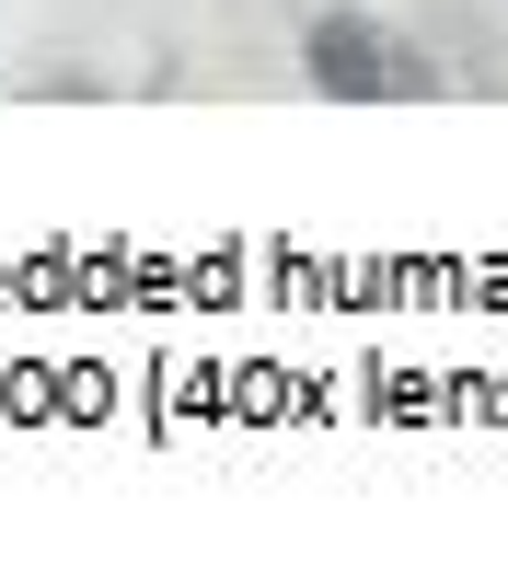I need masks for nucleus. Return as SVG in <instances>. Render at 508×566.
Masks as SVG:
<instances>
[{"label":"nucleus","instance_id":"obj_1","mask_svg":"<svg viewBox=\"0 0 508 566\" xmlns=\"http://www.w3.org/2000/svg\"><path fill=\"white\" fill-rule=\"evenodd\" d=\"M300 82H313L324 105H440L451 70L427 59L404 23L359 12V0H324V12L300 23Z\"/></svg>","mask_w":508,"mask_h":566}]
</instances>
